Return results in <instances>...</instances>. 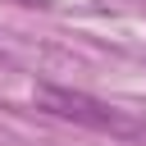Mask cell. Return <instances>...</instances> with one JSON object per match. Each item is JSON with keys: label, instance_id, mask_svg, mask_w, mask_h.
<instances>
[{"label": "cell", "instance_id": "obj_1", "mask_svg": "<svg viewBox=\"0 0 146 146\" xmlns=\"http://www.w3.org/2000/svg\"><path fill=\"white\" fill-rule=\"evenodd\" d=\"M36 105L55 119H68V123H82V128H96V132H114V137H141L146 132L123 110H114V105H105L87 91H73V87H36Z\"/></svg>", "mask_w": 146, "mask_h": 146}, {"label": "cell", "instance_id": "obj_2", "mask_svg": "<svg viewBox=\"0 0 146 146\" xmlns=\"http://www.w3.org/2000/svg\"><path fill=\"white\" fill-rule=\"evenodd\" d=\"M23 5H50V0H23Z\"/></svg>", "mask_w": 146, "mask_h": 146}]
</instances>
